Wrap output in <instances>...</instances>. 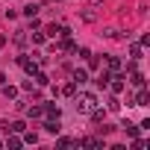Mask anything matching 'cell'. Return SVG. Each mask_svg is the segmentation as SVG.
I'll return each mask as SVG.
<instances>
[{"instance_id": "cell-1", "label": "cell", "mask_w": 150, "mask_h": 150, "mask_svg": "<svg viewBox=\"0 0 150 150\" xmlns=\"http://www.w3.org/2000/svg\"><path fill=\"white\" fill-rule=\"evenodd\" d=\"M94 106H97V97H94L91 91H80V94H74V109H77L80 115H88Z\"/></svg>"}, {"instance_id": "cell-2", "label": "cell", "mask_w": 150, "mask_h": 150, "mask_svg": "<svg viewBox=\"0 0 150 150\" xmlns=\"http://www.w3.org/2000/svg\"><path fill=\"white\" fill-rule=\"evenodd\" d=\"M44 35H50V38H65V35H71V30H68L65 24H50V27L44 30Z\"/></svg>"}, {"instance_id": "cell-3", "label": "cell", "mask_w": 150, "mask_h": 150, "mask_svg": "<svg viewBox=\"0 0 150 150\" xmlns=\"http://www.w3.org/2000/svg\"><path fill=\"white\" fill-rule=\"evenodd\" d=\"M18 65H21V68L30 74V77H33V74L38 71V62H35V59H30V56H18Z\"/></svg>"}, {"instance_id": "cell-4", "label": "cell", "mask_w": 150, "mask_h": 150, "mask_svg": "<svg viewBox=\"0 0 150 150\" xmlns=\"http://www.w3.org/2000/svg\"><path fill=\"white\" fill-rule=\"evenodd\" d=\"M109 88H112L115 94H121V91H124V77H121V71L109 77Z\"/></svg>"}, {"instance_id": "cell-5", "label": "cell", "mask_w": 150, "mask_h": 150, "mask_svg": "<svg viewBox=\"0 0 150 150\" xmlns=\"http://www.w3.org/2000/svg\"><path fill=\"white\" fill-rule=\"evenodd\" d=\"M71 80L77 83V86H86V83H88V71H86V68H77V71H71Z\"/></svg>"}, {"instance_id": "cell-6", "label": "cell", "mask_w": 150, "mask_h": 150, "mask_svg": "<svg viewBox=\"0 0 150 150\" xmlns=\"http://www.w3.org/2000/svg\"><path fill=\"white\" fill-rule=\"evenodd\" d=\"M147 103H150V91L141 86V88H138V94L132 97V106H147Z\"/></svg>"}, {"instance_id": "cell-7", "label": "cell", "mask_w": 150, "mask_h": 150, "mask_svg": "<svg viewBox=\"0 0 150 150\" xmlns=\"http://www.w3.org/2000/svg\"><path fill=\"white\" fill-rule=\"evenodd\" d=\"M77 144H80V147H103V138H97V135H86V138H80Z\"/></svg>"}, {"instance_id": "cell-8", "label": "cell", "mask_w": 150, "mask_h": 150, "mask_svg": "<svg viewBox=\"0 0 150 150\" xmlns=\"http://www.w3.org/2000/svg\"><path fill=\"white\" fill-rule=\"evenodd\" d=\"M106 71H109V74H118V71H121V59H118V56H106Z\"/></svg>"}, {"instance_id": "cell-9", "label": "cell", "mask_w": 150, "mask_h": 150, "mask_svg": "<svg viewBox=\"0 0 150 150\" xmlns=\"http://www.w3.org/2000/svg\"><path fill=\"white\" fill-rule=\"evenodd\" d=\"M27 115H30V118H44V103H41V100H35V106H30V109H27Z\"/></svg>"}, {"instance_id": "cell-10", "label": "cell", "mask_w": 150, "mask_h": 150, "mask_svg": "<svg viewBox=\"0 0 150 150\" xmlns=\"http://www.w3.org/2000/svg\"><path fill=\"white\" fill-rule=\"evenodd\" d=\"M44 129H47V132H53V135H59V129H62L59 118H47V121H44Z\"/></svg>"}, {"instance_id": "cell-11", "label": "cell", "mask_w": 150, "mask_h": 150, "mask_svg": "<svg viewBox=\"0 0 150 150\" xmlns=\"http://www.w3.org/2000/svg\"><path fill=\"white\" fill-rule=\"evenodd\" d=\"M88 118H91L94 124H100V121H106V109H100V106H94V109L88 112Z\"/></svg>"}, {"instance_id": "cell-12", "label": "cell", "mask_w": 150, "mask_h": 150, "mask_svg": "<svg viewBox=\"0 0 150 150\" xmlns=\"http://www.w3.org/2000/svg\"><path fill=\"white\" fill-rule=\"evenodd\" d=\"M44 115H47V118H62V112H59L56 103H44Z\"/></svg>"}, {"instance_id": "cell-13", "label": "cell", "mask_w": 150, "mask_h": 150, "mask_svg": "<svg viewBox=\"0 0 150 150\" xmlns=\"http://www.w3.org/2000/svg\"><path fill=\"white\" fill-rule=\"evenodd\" d=\"M83 21H86V24H94V21H97V12H94V6L83 9Z\"/></svg>"}, {"instance_id": "cell-14", "label": "cell", "mask_w": 150, "mask_h": 150, "mask_svg": "<svg viewBox=\"0 0 150 150\" xmlns=\"http://www.w3.org/2000/svg\"><path fill=\"white\" fill-rule=\"evenodd\" d=\"M59 47H62V50H65V53H77V44H74V41H71V38H68V35H65V38H62V44H59Z\"/></svg>"}, {"instance_id": "cell-15", "label": "cell", "mask_w": 150, "mask_h": 150, "mask_svg": "<svg viewBox=\"0 0 150 150\" xmlns=\"http://www.w3.org/2000/svg\"><path fill=\"white\" fill-rule=\"evenodd\" d=\"M21 144H24V141H21V138H18V132H15L12 138H6V144H3V147H9V150H18Z\"/></svg>"}, {"instance_id": "cell-16", "label": "cell", "mask_w": 150, "mask_h": 150, "mask_svg": "<svg viewBox=\"0 0 150 150\" xmlns=\"http://www.w3.org/2000/svg\"><path fill=\"white\" fill-rule=\"evenodd\" d=\"M109 77H112V74H109V71H100V77H97L94 83H97L100 88H106V86H109Z\"/></svg>"}, {"instance_id": "cell-17", "label": "cell", "mask_w": 150, "mask_h": 150, "mask_svg": "<svg viewBox=\"0 0 150 150\" xmlns=\"http://www.w3.org/2000/svg\"><path fill=\"white\" fill-rule=\"evenodd\" d=\"M59 94H65V97H74V94H77V83L71 80V83H68V86H65V88H62Z\"/></svg>"}, {"instance_id": "cell-18", "label": "cell", "mask_w": 150, "mask_h": 150, "mask_svg": "<svg viewBox=\"0 0 150 150\" xmlns=\"http://www.w3.org/2000/svg\"><path fill=\"white\" fill-rule=\"evenodd\" d=\"M12 41H15V44H18V47H24V44H27V30H18V33H15V38H12Z\"/></svg>"}, {"instance_id": "cell-19", "label": "cell", "mask_w": 150, "mask_h": 150, "mask_svg": "<svg viewBox=\"0 0 150 150\" xmlns=\"http://www.w3.org/2000/svg\"><path fill=\"white\" fill-rule=\"evenodd\" d=\"M56 144H59V147H77V138H68V135H62Z\"/></svg>"}, {"instance_id": "cell-20", "label": "cell", "mask_w": 150, "mask_h": 150, "mask_svg": "<svg viewBox=\"0 0 150 150\" xmlns=\"http://www.w3.org/2000/svg\"><path fill=\"white\" fill-rule=\"evenodd\" d=\"M24 129H27L24 121H12V124H9V132H24Z\"/></svg>"}, {"instance_id": "cell-21", "label": "cell", "mask_w": 150, "mask_h": 150, "mask_svg": "<svg viewBox=\"0 0 150 150\" xmlns=\"http://www.w3.org/2000/svg\"><path fill=\"white\" fill-rule=\"evenodd\" d=\"M21 141H24V144H38V135H35V132H27V129H24V138H21Z\"/></svg>"}, {"instance_id": "cell-22", "label": "cell", "mask_w": 150, "mask_h": 150, "mask_svg": "<svg viewBox=\"0 0 150 150\" xmlns=\"http://www.w3.org/2000/svg\"><path fill=\"white\" fill-rule=\"evenodd\" d=\"M24 15H27V18H35V15H38V6H35V3L24 6Z\"/></svg>"}, {"instance_id": "cell-23", "label": "cell", "mask_w": 150, "mask_h": 150, "mask_svg": "<svg viewBox=\"0 0 150 150\" xmlns=\"http://www.w3.org/2000/svg\"><path fill=\"white\" fill-rule=\"evenodd\" d=\"M33 41H35V44H44V41H47V35H44L41 30H33Z\"/></svg>"}, {"instance_id": "cell-24", "label": "cell", "mask_w": 150, "mask_h": 150, "mask_svg": "<svg viewBox=\"0 0 150 150\" xmlns=\"http://www.w3.org/2000/svg\"><path fill=\"white\" fill-rule=\"evenodd\" d=\"M86 62H88V68H91V71H94V68H100V59H97L94 53H88V56H86Z\"/></svg>"}, {"instance_id": "cell-25", "label": "cell", "mask_w": 150, "mask_h": 150, "mask_svg": "<svg viewBox=\"0 0 150 150\" xmlns=\"http://www.w3.org/2000/svg\"><path fill=\"white\" fill-rule=\"evenodd\" d=\"M0 88H3V94H6V97H15V94H18V88H12V86H6V83L0 86Z\"/></svg>"}, {"instance_id": "cell-26", "label": "cell", "mask_w": 150, "mask_h": 150, "mask_svg": "<svg viewBox=\"0 0 150 150\" xmlns=\"http://www.w3.org/2000/svg\"><path fill=\"white\" fill-rule=\"evenodd\" d=\"M129 56H132V59H141V44H132V47H129Z\"/></svg>"}, {"instance_id": "cell-27", "label": "cell", "mask_w": 150, "mask_h": 150, "mask_svg": "<svg viewBox=\"0 0 150 150\" xmlns=\"http://www.w3.org/2000/svg\"><path fill=\"white\" fill-rule=\"evenodd\" d=\"M124 129H127V135H129V138H135V135H138V127H132V124H124Z\"/></svg>"}, {"instance_id": "cell-28", "label": "cell", "mask_w": 150, "mask_h": 150, "mask_svg": "<svg viewBox=\"0 0 150 150\" xmlns=\"http://www.w3.org/2000/svg\"><path fill=\"white\" fill-rule=\"evenodd\" d=\"M132 147H135V150H144V147H147V141H144V138H138V135H135V141H132Z\"/></svg>"}, {"instance_id": "cell-29", "label": "cell", "mask_w": 150, "mask_h": 150, "mask_svg": "<svg viewBox=\"0 0 150 150\" xmlns=\"http://www.w3.org/2000/svg\"><path fill=\"white\" fill-rule=\"evenodd\" d=\"M109 109H112V112H118V109H121V103H118V97H112V100H109Z\"/></svg>"}, {"instance_id": "cell-30", "label": "cell", "mask_w": 150, "mask_h": 150, "mask_svg": "<svg viewBox=\"0 0 150 150\" xmlns=\"http://www.w3.org/2000/svg\"><path fill=\"white\" fill-rule=\"evenodd\" d=\"M3 83H6V74H3V71H0V86H3Z\"/></svg>"}, {"instance_id": "cell-31", "label": "cell", "mask_w": 150, "mask_h": 150, "mask_svg": "<svg viewBox=\"0 0 150 150\" xmlns=\"http://www.w3.org/2000/svg\"><path fill=\"white\" fill-rule=\"evenodd\" d=\"M3 44H6V35H0V47H3Z\"/></svg>"}]
</instances>
